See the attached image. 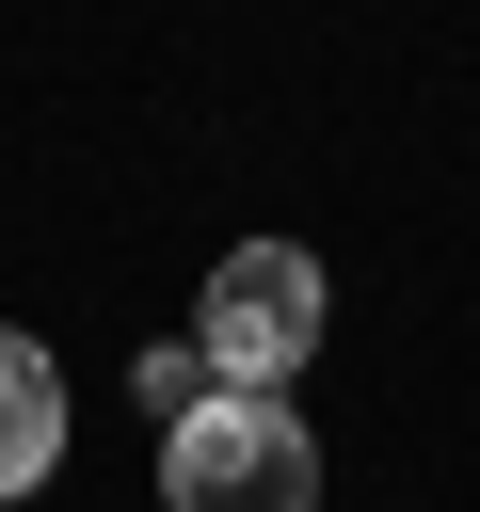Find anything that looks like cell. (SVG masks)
I'll use <instances>...</instances> for the list:
<instances>
[{
  "mask_svg": "<svg viewBox=\"0 0 480 512\" xmlns=\"http://www.w3.org/2000/svg\"><path fill=\"white\" fill-rule=\"evenodd\" d=\"M192 352H208L224 400H272V384L320 352V256H304V240H240V256H208Z\"/></svg>",
  "mask_w": 480,
  "mask_h": 512,
  "instance_id": "cell-1",
  "label": "cell"
},
{
  "mask_svg": "<svg viewBox=\"0 0 480 512\" xmlns=\"http://www.w3.org/2000/svg\"><path fill=\"white\" fill-rule=\"evenodd\" d=\"M160 512H320V448L288 400H208L160 432Z\"/></svg>",
  "mask_w": 480,
  "mask_h": 512,
  "instance_id": "cell-2",
  "label": "cell"
},
{
  "mask_svg": "<svg viewBox=\"0 0 480 512\" xmlns=\"http://www.w3.org/2000/svg\"><path fill=\"white\" fill-rule=\"evenodd\" d=\"M48 464H64V368H48V336L0 320V496H32Z\"/></svg>",
  "mask_w": 480,
  "mask_h": 512,
  "instance_id": "cell-3",
  "label": "cell"
},
{
  "mask_svg": "<svg viewBox=\"0 0 480 512\" xmlns=\"http://www.w3.org/2000/svg\"><path fill=\"white\" fill-rule=\"evenodd\" d=\"M128 384H144V416H160V432H176V416H208V400H224V384H208V352H192V336H176V352H144V368H128Z\"/></svg>",
  "mask_w": 480,
  "mask_h": 512,
  "instance_id": "cell-4",
  "label": "cell"
}]
</instances>
